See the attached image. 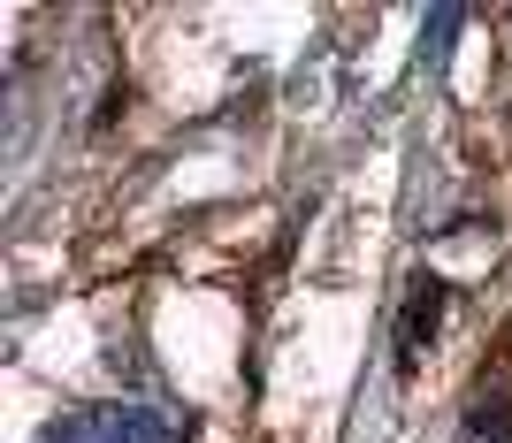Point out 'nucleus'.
Segmentation results:
<instances>
[{"instance_id": "2", "label": "nucleus", "mask_w": 512, "mask_h": 443, "mask_svg": "<svg viewBox=\"0 0 512 443\" xmlns=\"http://www.w3.org/2000/svg\"><path fill=\"white\" fill-rule=\"evenodd\" d=\"M436 306H444V291H436V283H413L406 329H398V367H413V359H421V337H436Z\"/></svg>"}, {"instance_id": "1", "label": "nucleus", "mask_w": 512, "mask_h": 443, "mask_svg": "<svg viewBox=\"0 0 512 443\" xmlns=\"http://www.w3.org/2000/svg\"><path fill=\"white\" fill-rule=\"evenodd\" d=\"M46 443H176V436L146 405H69L46 421Z\"/></svg>"}]
</instances>
